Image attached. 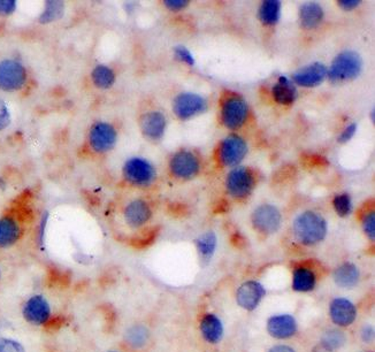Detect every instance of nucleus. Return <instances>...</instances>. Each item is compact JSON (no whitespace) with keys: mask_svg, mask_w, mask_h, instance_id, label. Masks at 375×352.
Instances as JSON below:
<instances>
[{"mask_svg":"<svg viewBox=\"0 0 375 352\" xmlns=\"http://www.w3.org/2000/svg\"><path fill=\"white\" fill-rule=\"evenodd\" d=\"M328 233V225L320 213L304 211L293 220V237L299 244L314 246L323 242Z\"/></svg>","mask_w":375,"mask_h":352,"instance_id":"1","label":"nucleus"},{"mask_svg":"<svg viewBox=\"0 0 375 352\" xmlns=\"http://www.w3.org/2000/svg\"><path fill=\"white\" fill-rule=\"evenodd\" d=\"M20 313L23 322L28 325L38 328L46 327L52 322V304L45 295L35 293L22 302Z\"/></svg>","mask_w":375,"mask_h":352,"instance_id":"2","label":"nucleus"},{"mask_svg":"<svg viewBox=\"0 0 375 352\" xmlns=\"http://www.w3.org/2000/svg\"><path fill=\"white\" fill-rule=\"evenodd\" d=\"M28 71L25 64L16 59L0 60V91L18 92L28 82Z\"/></svg>","mask_w":375,"mask_h":352,"instance_id":"3","label":"nucleus"},{"mask_svg":"<svg viewBox=\"0 0 375 352\" xmlns=\"http://www.w3.org/2000/svg\"><path fill=\"white\" fill-rule=\"evenodd\" d=\"M363 60L362 57L354 51H345L340 53L330 64L327 75L332 82L352 80L362 72Z\"/></svg>","mask_w":375,"mask_h":352,"instance_id":"4","label":"nucleus"},{"mask_svg":"<svg viewBox=\"0 0 375 352\" xmlns=\"http://www.w3.org/2000/svg\"><path fill=\"white\" fill-rule=\"evenodd\" d=\"M123 175L129 184L138 188L149 187L157 178L156 169L152 164L140 157H133L125 161Z\"/></svg>","mask_w":375,"mask_h":352,"instance_id":"5","label":"nucleus"},{"mask_svg":"<svg viewBox=\"0 0 375 352\" xmlns=\"http://www.w3.org/2000/svg\"><path fill=\"white\" fill-rule=\"evenodd\" d=\"M118 142V130L112 123L97 121L89 129V147L95 154H105L113 150Z\"/></svg>","mask_w":375,"mask_h":352,"instance_id":"6","label":"nucleus"},{"mask_svg":"<svg viewBox=\"0 0 375 352\" xmlns=\"http://www.w3.org/2000/svg\"><path fill=\"white\" fill-rule=\"evenodd\" d=\"M25 221L16 212H6L0 215V250L16 246L25 236Z\"/></svg>","mask_w":375,"mask_h":352,"instance_id":"7","label":"nucleus"},{"mask_svg":"<svg viewBox=\"0 0 375 352\" xmlns=\"http://www.w3.org/2000/svg\"><path fill=\"white\" fill-rule=\"evenodd\" d=\"M251 222L258 233L262 235H273L278 233L281 228L282 215L276 206L262 204L253 210Z\"/></svg>","mask_w":375,"mask_h":352,"instance_id":"8","label":"nucleus"},{"mask_svg":"<svg viewBox=\"0 0 375 352\" xmlns=\"http://www.w3.org/2000/svg\"><path fill=\"white\" fill-rule=\"evenodd\" d=\"M265 285L257 280H247L238 285L235 291V300L238 307L247 312H253L260 307L262 300H265Z\"/></svg>","mask_w":375,"mask_h":352,"instance_id":"9","label":"nucleus"},{"mask_svg":"<svg viewBox=\"0 0 375 352\" xmlns=\"http://www.w3.org/2000/svg\"><path fill=\"white\" fill-rule=\"evenodd\" d=\"M266 331L273 340H291L298 334V322L295 316L290 313L272 314L266 320Z\"/></svg>","mask_w":375,"mask_h":352,"instance_id":"10","label":"nucleus"},{"mask_svg":"<svg viewBox=\"0 0 375 352\" xmlns=\"http://www.w3.org/2000/svg\"><path fill=\"white\" fill-rule=\"evenodd\" d=\"M328 316L335 327L349 328L357 322L358 307L347 297H335L330 300Z\"/></svg>","mask_w":375,"mask_h":352,"instance_id":"11","label":"nucleus"},{"mask_svg":"<svg viewBox=\"0 0 375 352\" xmlns=\"http://www.w3.org/2000/svg\"><path fill=\"white\" fill-rule=\"evenodd\" d=\"M152 217V208L147 200L133 199L125 204L123 210V219L125 226L133 230L142 229Z\"/></svg>","mask_w":375,"mask_h":352,"instance_id":"12","label":"nucleus"},{"mask_svg":"<svg viewBox=\"0 0 375 352\" xmlns=\"http://www.w3.org/2000/svg\"><path fill=\"white\" fill-rule=\"evenodd\" d=\"M249 114L247 101L240 97H232L227 99L223 105L221 118L225 126L232 130L241 128L245 125Z\"/></svg>","mask_w":375,"mask_h":352,"instance_id":"13","label":"nucleus"},{"mask_svg":"<svg viewBox=\"0 0 375 352\" xmlns=\"http://www.w3.org/2000/svg\"><path fill=\"white\" fill-rule=\"evenodd\" d=\"M253 184H254V180H253L252 173L245 167H237V169H233L227 176V190H228L229 195L234 198H247L252 191Z\"/></svg>","mask_w":375,"mask_h":352,"instance_id":"14","label":"nucleus"},{"mask_svg":"<svg viewBox=\"0 0 375 352\" xmlns=\"http://www.w3.org/2000/svg\"><path fill=\"white\" fill-rule=\"evenodd\" d=\"M208 103L201 96L184 92L177 96L173 103V110L179 119L186 120L204 112Z\"/></svg>","mask_w":375,"mask_h":352,"instance_id":"15","label":"nucleus"},{"mask_svg":"<svg viewBox=\"0 0 375 352\" xmlns=\"http://www.w3.org/2000/svg\"><path fill=\"white\" fill-rule=\"evenodd\" d=\"M247 152V143L240 136L225 138L220 145V161L225 166H236L241 163Z\"/></svg>","mask_w":375,"mask_h":352,"instance_id":"16","label":"nucleus"},{"mask_svg":"<svg viewBox=\"0 0 375 352\" xmlns=\"http://www.w3.org/2000/svg\"><path fill=\"white\" fill-rule=\"evenodd\" d=\"M169 169L175 178L188 180L198 173V158L190 151H180L172 157Z\"/></svg>","mask_w":375,"mask_h":352,"instance_id":"17","label":"nucleus"},{"mask_svg":"<svg viewBox=\"0 0 375 352\" xmlns=\"http://www.w3.org/2000/svg\"><path fill=\"white\" fill-rule=\"evenodd\" d=\"M225 325L216 313L206 312L199 320V333L203 340L211 346L221 344L225 337Z\"/></svg>","mask_w":375,"mask_h":352,"instance_id":"18","label":"nucleus"},{"mask_svg":"<svg viewBox=\"0 0 375 352\" xmlns=\"http://www.w3.org/2000/svg\"><path fill=\"white\" fill-rule=\"evenodd\" d=\"M123 339V344L131 351H143L151 342V331L143 322H135L125 328Z\"/></svg>","mask_w":375,"mask_h":352,"instance_id":"19","label":"nucleus"},{"mask_svg":"<svg viewBox=\"0 0 375 352\" xmlns=\"http://www.w3.org/2000/svg\"><path fill=\"white\" fill-rule=\"evenodd\" d=\"M318 274L312 267L298 265L291 273V289L297 294H311L318 287Z\"/></svg>","mask_w":375,"mask_h":352,"instance_id":"20","label":"nucleus"},{"mask_svg":"<svg viewBox=\"0 0 375 352\" xmlns=\"http://www.w3.org/2000/svg\"><path fill=\"white\" fill-rule=\"evenodd\" d=\"M332 276L336 287L345 289V290L356 288L362 281V272H360L359 267L351 261H345L336 267Z\"/></svg>","mask_w":375,"mask_h":352,"instance_id":"21","label":"nucleus"},{"mask_svg":"<svg viewBox=\"0 0 375 352\" xmlns=\"http://www.w3.org/2000/svg\"><path fill=\"white\" fill-rule=\"evenodd\" d=\"M327 76V67L320 62L308 64L293 75V82L304 88H314L323 82Z\"/></svg>","mask_w":375,"mask_h":352,"instance_id":"22","label":"nucleus"},{"mask_svg":"<svg viewBox=\"0 0 375 352\" xmlns=\"http://www.w3.org/2000/svg\"><path fill=\"white\" fill-rule=\"evenodd\" d=\"M166 118L162 112L152 110L144 114L140 120V130L151 141H159L165 134Z\"/></svg>","mask_w":375,"mask_h":352,"instance_id":"23","label":"nucleus"},{"mask_svg":"<svg viewBox=\"0 0 375 352\" xmlns=\"http://www.w3.org/2000/svg\"><path fill=\"white\" fill-rule=\"evenodd\" d=\"M348 344V336L340 328H330L323 331L319 340V348L323 352H337Z\"/></svg>","mask_w":375,"mask_h":352,"instance_id":"24","label":"nucleus"},{"mask_svg":"<svg viewBox=\"0 0 375 352\" xmlns=\"http://www.w3.org/2000/svg\"><path fill=\"white\" fill-rule=\"evenodd\" d=\"M196 249L203 265H208L217 251L218 239L214 232L210 230L201 234L195 241Z\"/></svg>","mask_w":375,"mask_h":352,"instance_id":"25","label":"nucleus"},{"mask_svg":"<svg viewBox=\"0 0 375 352\" xmlns=\"http://www.w3.org/2000/svg\"><path fill=\"white\" fill-rule=\"evenodd\" d=\"M273 97L281 105L293 104L297 97V90L293 83L286 76L279 77L278 82L273 86Z\"/></svg>","mask_w":375,"mask_h":352,"instance_id":"26","label":"nucleus"},{"mask_svg":"<svg viewBox=\"0 0 375 352\" xmlns=\"http://www.w3.org/2000/svg\"><path fill=\"white\" fill-rule=\"evenodd\" d=\"M92 84L101 90H108L114 86L116 75L113 68H111L107 64H96L91 71Z\"/></svg>","mask_w":375,"mask_h":352,"instance_id":"27","label":"nucleus"},{"mask_svg":"<svg viewBox=\"0 0 375 352\" xmlns=\"http://www.w3.org/2000/svg\"><path fill=\"white\" fill-rule=\"evenodd\" d=\"M323 11L317 3H306L299 9V20L303 27L313 29L323 21Z\"/></svg>","mask_w":375,"mask_h":352,"instance_id":"28","label":"nucleus"},{"mask_svg":"<svg viewBox=\"0 0 375 352\" xmlns=\"http://www.w3.org/2000/svg\"><path fill=\"white\" fill-rule=\"evenodd\" d=\"M66 6L62 0H47L44 4V8L38 16V22L40 25H50L53 22L58 21L64 16Z\"/></svg>","mask_w":375,"mask_h":352,"instance_id":"29","label":"nucleus"},{"mask_svg":"<svg viewBox=\"0 0 375 352\" xmlns=\"http://www.w3.org/2000/svg\"><path fill=\"white\" fill-rule=\"evenodd\" d=\"M281 16V3L279 0H266L259 8L260 21L264 25H273L278 23Z\"/></svg>","mask_w":375,"mask_h":352,"instance_id":"30","label":"nucleus"},{"mask_svg":"<svg viewBox=\"0 0 375 352\" xmlns=\"http://www.w3.org/2000/svg\"><path fill=\"white\" fill-rule=\"evenodd\" d=\"M332 206H334L336 215L341 217H349L352 212V208H354L352 200H351L348 193H341V195L335 196L332 200Z\"/></svg>","mask_w":375,"mask_h":352,"instance_id":"31","label":"nucleus"},{"mask_svg":"<svg viewBox=\"0 0 375 352\" xmlns=\"http://www.w3.org/2000/svg\"><path fill=\"white\" fill-rule=\"evenodd\" d=\"M49 220V211L43 212V215H40V221H38V225H37L36 243L37 246H38L40 250H44V248H45L46 230H47Z\"/></svg>","mask_w":375,"mask_h":352,"instance_id":"32","label":"nucleus"},{"mask_svg":"<svg viewBox=\"0 0 375 352\" xmlns=\"http://www.w3.org/2000/svg\"><path fill=\"white\" fill-rule=\"evenodd\" d=\"M0 352H27L25 344L18 339L0 336Z\"/></svg>","mask_w":375,"mask_h":352,"instance_id":"33","label":"nucleus"},{"mask_svg":"<svg viewBox=\"0 0 375 352\" xmlns=\"http://www.w3.org/2000/svg\"><path fill=\"white\" fill-rule=\"evenodd\" d=\"M364 233L371 241L375 239V213L374 211L367 212L362 220Z\"/></svg>","mask_w":375,"mask_h":352,"instance_id":"34","label":"nucleus"},{"mask_svg":"<svg viewBox=\"0 0 375 352\" xmlns=\"http://www.w3.org/2000/svg\"><path fill=\"white\" fill-rule=\"evenodd\" d=\"M375 339V329L372 324H364L359 328V340L364 344H372Z\"/></svg>","mask_w":375,"mask_h":352,"instance_id":"35","label":"nucleus"},{"mask_svg":"<svg viewBox=\"0 0 375 352\" xmlns=\"http://www.w3.org/2000/svg\"><path fill=\"white\" fill-rule=\"evenodd\" d=\"M11 123H12L11 110H9L6 103L3 99H0V132H3L5 129L9 128Z\"/></svg>","mask_w":375,"mask_h":352,"instance_id":"36","label":"nucleus"},{"mask_svg":"<svg viewBox=\"0 0 375 352\" xmlns=\"http://www.w3.org/2000/svg\"><path fill=\"white\" fill-rule=\"evenodd\" d=\"M174 55L177 60L186 62L188 66H194L195 64V59L192 57L189 50L184 47V46H177L174 49Z\"/></svg>","mask_w":375,"mask_h":352,"instance_id":"37","label":"nucleus"},{"mask_svg":"<svg viewBox=\"0 0 375 352\" xmlns=\"http://www.w3.org/2000/svg\"><path fill=\"white\" fill-rule=\"evenodd\" d=\"M16 9H18L16 0H0V16H12L16 12Z\"/></svg>","mask_w":375,"mask_h":352,"instance_id":"38","label":"nucleus"},{"mask_svg":"<svg viewBox=\"0 0 375 352\" xmlns=\"http://www.w3.org/2000/svg\"><path fill=\"white\" fill-rule=\"evenodd\" d=\"M357 132V125L356 123H351L350 126L341 132V135L339 136L340 143H347L350 141L351 138L354 137V134Z\"/></svg>","mask_w":375,"mask_h":352,"instance_id":"39","label":"nucleus"},{"mask_svg":"<svg viewBox=\"0 0 375 352\" xmlns=\"http://www.w3.org/2000/svg\"><path fill=\"white\" fill-rule=\"evenodd\" d=\"M164 4L171 11H181V9H184V7L188 6L189 1L188 0H165Z\"/></svg>","mask_w":375,"mask_h":352,"instance_id":"40","label":"nucleus"},{"mask_svg":"<svg viewBox=\"0 0 375 352\" xmlns=\"http://www.w3.org/2000/svg\"><path fill=\"white\" fill-rule=\"evenodd\" d=\"M267 352H297L296 349L293 346H288V344H275V346H272Z\"/></svg>","mask_w":375,"mask_h":352,"instance_id":"41","label":"nucleus"},{"mask_svg":"<svg viewBox=\"0 0 375 352\" xmlns=\"http://www.w3.org/2000/svg\"><path fill=\"white\" fill-rule=\"evenodd\" d=\"M337 4L345 11H351V9L356 8L359 5L360 1L359 0H340Z\"/></svg>","mask_w":375,"mask_h":352,"instance_id":"42","label":"nucleus"},{"mask_svg":"<svg viewBox=\"0 0 375 352\" xmlns=\"http://www.w3.org/2000/svg\"><path fill=\"white\" fill-rule=\"evenodd\" d=\"M3 278H4L3 268H1V266H0V285H1V282H3Z\"/></svg>","mask_w":375,"mask_h":352,"instance_id":"43","label":"nucleus"},{"mask_svg":"<svg viewBox=\"0 0 375 352\" xmlns=\"http://www.w3.org/2000/svg\"><path fill=\"white\" fill-rule=\"evenodd\" d=\"M105 352H123V351H121V350L111 349V350H107V351H105Z\"/></svg>","mask_w":375,"mask_h":352,"instance_id":"44","label":"nucleus"},{"mask_svg":"<svg viewBox=\"0 0 375 352\" xmlns=\"http://www.w3.org/2000/svg\"><path fill=\"white\" fill-rule=\"evenodd\" d=\"M366 352H373V351H366Z\"/></svg>","mask_w":375,"mask_h":352,"instance_id":"45","label":"nucleus"}]
</instances>
